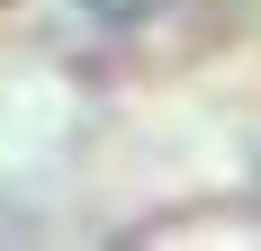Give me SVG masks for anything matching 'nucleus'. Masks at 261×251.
I'll use <instances>...</instances> for the list:
<instances>
[{
	"instance_id": "obj_1",
	"label": "nucleus",
	"mask_w": 261,
	"mask_h": 251,
	"mask_svg": "<svg viewBox=\"0 0 261 251\" xmlns=\"http://www.w3.org/2000/svg\"><path fill=\"white\" fill-rule=\"evenodd\" d=\"M81 9H99V18H153V9H171V0H81Z\"/></svg>"
}]
</instances>
